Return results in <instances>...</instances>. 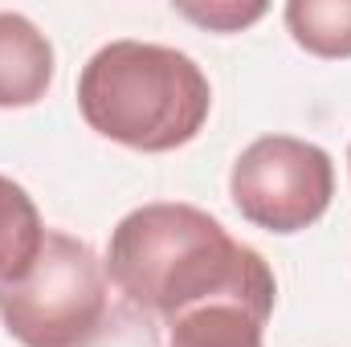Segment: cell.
Wrapping results in <instances>:
<instances>
[{
	"mask_svg": "<svg viewBox=\"0 0 351 347\" xmlns=\"http://www.w3.org/2000/svg\"><path fill=\"white\" fill-rule=\"evenodd\" d=\"M269 274V261L254 246L237 241L213 213L184 200L131 208L114 225L106 250V278L114 294L160 327L200 298Z\"/></svg>",
	"mask_w": 351,
	"mask_h": 347,
	"instance_id": "cell-1",
	"label": "cell"
},
{
	"mask_svg": "<svg viewBox=\"0 0 351 347\" xmlns=\"http://www.w3.org/2000/svg\"><path fill=\"white\" fill-rule=\"evenodd\" d=\"M78 110L102 139L164 156L200 135L213 110V86L188 53L123 37L82 66Z\"/></svg>",
	"mask_w": 351,
	"mask_h": 347,
	"instance_id": "cell-2",
	"label": "cell"
},
{
	"mask_svg": "<svg viewBox=\"0 0 351 347\" xmlns=\"http://www.w3.org/2000/svg\"><path fill=\"white\" fill-rule=\"evenodd\" d=\"M106 261L86 241L45 229L29 270L0 282V323L21 347H98L110 335Z\"/></svg>",
	"mask_w": 351,
	"mask_h": 347,
	"instance_id": "cell-3",
	"label": "cell"
},
{
	"mask_svg": "<svg viewBox=\"0 0 351 347\" xmlns=\"http://www.w3.org/2000/svg\"><path fill=\"white\" fill-rule=\"evenodd\" d=\"M229 196L265 233H302L331 208L335 164L311 139L262 135L233 160Z\"/></svg>",
	"mask_w": 351,
	"mask_h": 347,
	"instance_id": "cell-4",
	"label": "cell"
},
{
	"mask_svg": "<svg viewBox=\"0 0 351 347\" xmlns=\"http://www.w3.org/2000/svg\"><path fill=\"white\" fill-rule=\"evenodd\" d=\"M274 298H278L274 274L200 298L160 327L164 347H262Z\"/></svg>",
	"mask_w": 351,
	"mask_h": 347,
	"instance_id": "cell-5",
	"label": "cell"
},
{
	"mask_svg": "<svg viewBox=\"0 0 351 347\" xmlns=\"http://www.w3.org/2000/svg\"><path fill=\"white\" fill-rule=\"evenodd\" d=\"M53 86V45L21 12L0 8V110H25Z\"/></svg>",
	"mask_w": 351,
	"mask_h": 347,
	"instance_id": "cell-6",
	"label": "cell"
},
{
	"mask_svg": "<svg viewBox=\"0 0 351 347\" xmlns=\"http://www.w3.org/2000/svg\"><path fill=\"white\" fill-rule=\"evenodd\" d=\"M41 241H45V225L33 196L16 180L0 176V282L21 278L29 261L37 258Z\"/></svg>",
	"mask_w": 351,
	"mask_h": 347,
	"instance_id": "cell-7",
	"label": "cell"
},
{
	"mask_svg": "<svg viewBox=\"0 0 351 347\" xmlns=\"http://www.w3.org/2000/svg\"><path fill=\"white\" fill-rule=\"evenodd\" d=\"M282 16L298 49L327 62L351 58V0H290Z\"/></svg>",
	"mask_w": 351,
	"mask_h": 347,
	"instance_id": "cell-8",
	"label": "cell"
},
{
	"mask_svg": "<svg viewBox=\"0 0 351 347\" xmlns=\"http://www.w3.org/2000/svg\"><path fill=\"white\" fill-rule=\"evenodd\" d=\"M180 16L213 29V33H241L245 25L262 21L265 4H237V0H213V4H176Z\"/></svg>",
	"mask_w": 351,
	"mask_h": 347,
	"instance_id": "cell-9",
	"label": "cell"
},
{
	"mask_svg": "<svg viewBox=\"0 0 351 347\" xmlns=\"http://www.w3.org/2000/svg\"><path fill=\"white\" fill-rule=\"evenodd\" d=\"M348 164H351V147H348Z\"/></svg>",
	"mask_w": 351,
	"mask_h": 347,
	"instance_id": "cell-10",
	"label": "cell"
}]
</instances>
